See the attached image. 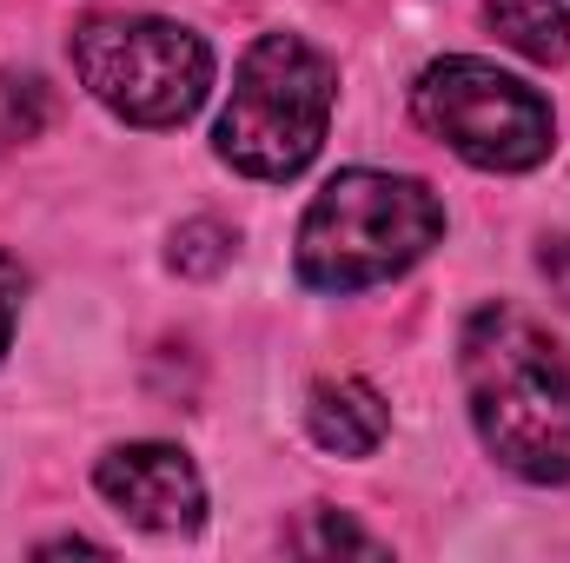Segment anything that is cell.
<instances>
[{"label": "cell", "mask_w": 570, "mask_h": 563, "mask_svg": "<svg viewBox=\"0 0 570 563\" xmlns=\"http://www.w3.org/2000/svg\"><path fill=\"white\" fill-rule=\"evenodd\" d=\"M458 372L484 451L524 484H570V345L518 305H478Z\"/></svg>", "instance_id": "1"}, {"label": "cell", "mask_w": 570, "mask_h": 563, "mask_svg": "<svg viewBox=\"0 0 570 563\" xmlns=\"http://www.w3.org/2000/svg\"><path fill=\"white\" fill-rule=\"evenodd\" d=\"M444 239V206L412 172L352 166L298 219V279L312 292H365L412 273Z\"/></svg>", "instance_id": "2"}, {"label": "cell", "mask_w": 570, "mask_h": 563, "mask_svg": "<svg viewBox=\"0 0 570 563\" xmlns=\"http://www.w3.org/2000/svg\"><path fill=\"white\" fill-rule=\"evenodd\" d=\"M332 100H338V73L332 60L298 40V33H259L233 73V100L213 127V152L246 172V179H298L332 127Z\"/></svg>", "instance_id": "3"}, {"label": "cell", "mask_w": 570, "mask_h": 563, "mask_svg": "<svg viewBox=\"0 0 570 563\" xmlns=\"http://www.w3.org/2000/svg\"><path fill=\"white\" fill-rule=\"evenodd\" d=\"M80 87L127 127H186L213 93V47L159 13H80L67 33Z\"/></svg>", "instance_id": "4"}, {"label": "cell", "mask_w": 570, "mask_h": 563, "mask_svg": "<svg viewBox=\"0 0 570 563\" xmlns=\"http://www.w3.org/2000/svg\"><path fill=\"white\" fill-rule=\"evenodd\" d=\"M412 113L431 140L451 146L478 172H531L558 146L551 100L524 87L518 73H498L491 60H471V53L431 60L412 87Z\"/></svg>", "instance_id": "5"}, {"label": "cell", "mask_w": 570, "mask_h": 563, "mask_svg": "<svg viewBox=\"0 0 570 563\" xmlns=\"http://www.w3.org/2000/svg\"><path fill=\"white\" fill-rule=\"evenodd\" d=\"M94 484L146 537H186L206 517V484L179 444H114L94 464Z\"/></svg>", "instance_id": "6"}, {"label": "cell", "mask_w": 570, "mask_h": 563, "mask_svg": "<svg viewBox=\"0 0 570 563\" xmlns=\"http://www.w3.org/2000/svg\"><path fill=\"white\" fill-rule=\"evenodd\" d=\"M305 424H312V444H325L338 457H372L392 431V412L365 378H325V385H312Z\"/></svg>", "instance_id": "7"}, {"label": "cell", "mask_w": 570, "mask_h": 563, "mask_svg": "<svg viewBox=\"0 0 570 563\" xmlns=\"http://www.w3.org/2000/svg\"><path fill=\"white\" fill-rule=\"evenodd\" d=\"M484 20L498 27V40L538 67H564L570 60V7L564 0H484Z\"/></svg>", "instance_id": "8"}, {"label": "cell", "mask_w": 570, "mask_h": 563, "mask_svg": "<svg viewBox=\"0 0 570 563\" xmlns=\"http://www.w3.org/2000/svg\"><path fill=\"white\" fill-rule=\"evenodd\" d=\"M53 93L40 73H0V146H27L47 134Z\"/></svg>", "instance_id": "9"}, {"label": "cell", "mask_w": 570, "mask_h": 563, "mask_svg": "<svg viewBox=\"0 0 570 563\" xmlns=\"http://www.w3.org/2000/svg\"><path fill=\"white\" fill-rule=\"evenodd\" d=\"M285 544H292V551H305V557H332V551L385 557V544H379L372 531H358L352 517H338V511H325V504H312V511H305V524H298V531H285Z\"/></svg>", "instance_id": "10"}, {"label": "cell", "mask_w": 570, "mask_h": 563, "mask_svg": "<svg viewBox=\"0 0 570 563\" xmlns=\"http://www.w3.org/2000/svg\"><path fill=\"white\" fill-rule=\"evenodd\" d=\"M173 273H186V279H213V273H226L233 266V233L219 226V219H186L179 233H173Z\"/></svg>", "instance_id": "11"}, {"label": "cell", "mask_w": 570, "mask_h": 563, "mask_svg": "<svg viewBox=\"0 0 570 563\" xmlns=\"http://www.w3.org/2000/svg\"><path fill=\"white\" fill-rule=\"evenodd\" d=\"M20 292H27V273L0 253V358H7V345H13V325H20Z\"/></svg>", "instance_id": "12"}, {"label": "cell", "mask_w": 570, "mask_h": 563, "mask_svg": "<svg viewBox=\"0 0 570 563\" xmlns=\"http://www.w3.org/2000/svg\"><path fill=\"white\" fill-rule=\"evenodd\" d=\"M538 266H544V279H551V292H558V298L570 305V239H544Z\"/></svg>", "instance_id": "13"}]
</instances>
